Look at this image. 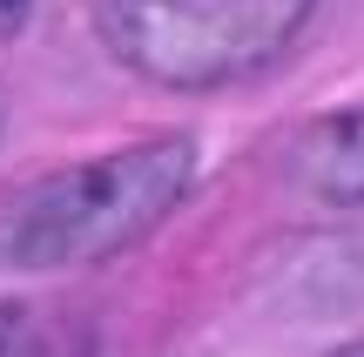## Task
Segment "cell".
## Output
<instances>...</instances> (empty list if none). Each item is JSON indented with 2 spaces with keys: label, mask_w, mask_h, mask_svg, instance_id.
Listing matches in <instances>:
<instances>
[{
  "label": "cell",
  "mask_w": 364,
  "mask_h": 357,
  "mask_svg": "<svg viewBox=\"0 0 364 357\" xmlns=\"http://www.w3.org/2000/svg\"><path fill=\"white\" fill-rule=\"evenodd\" d=\"M0 357H61V337L41 324V310L0 304Z\"/></svg>",
  "instance_id": "4"
},
{
  "label": "cell",
  "mask_w": 364,
  "mask_h": 357,
  "mask_svg": "<svg viewBox=\"0 0 364 357\" xmlns=\"http://www.w3.org/2000/svg\"><path fill=\"white\" fill-rule=\"evenodd\" d=\"M189 175H196V142H182V135L41 175L0 202V270L102 263V256L142 243L176 209Z\"/></svg>",
  "instance_id": "1"
},
{
  "label": "cell",
  "mask_w": 364,
  "mask_h": 357,
  "mask_svg": "<svg viewBox=\"0 0 364 357\" xmlns=\"http://www.w3.org/2000/svg\"><path fill=\"white\" fill-rule=\"evenodd\" d=\"M108 54L156 88H223L304 34L317 0H88Z\"/></svg>",
  "instance_id": "2"
},
{
  "label": "cell",
  "mask_w": 364,
  "mask_h": 357,
  "mask_svg": "<svg viewBox=\"0 0 364 357\" xmlns=\"http://www.w3.org/2000/svg\"><path fill=\"white\" fill-rule=\"evenodd\" d=\"M338 357H364V344H351V351H338Z\"/></svg>",
  "instance_id": "5"
},
{
  "label": "cell",
  "mask_w": 364,
  "mask_h": 357,
  "mask_svg": "<svg viewBox=\"0 0 364 357\" xmlns=\"http://www.w3.org/2000/svg\"><path fill=\"white\" fill-rule=\"evenodd\" d=\"M290 169L331 209H351L364 202V108H344V115H317L311 128L290 148Z\"/></svg>",
  "instance_id": "3"
}]
</instances>
